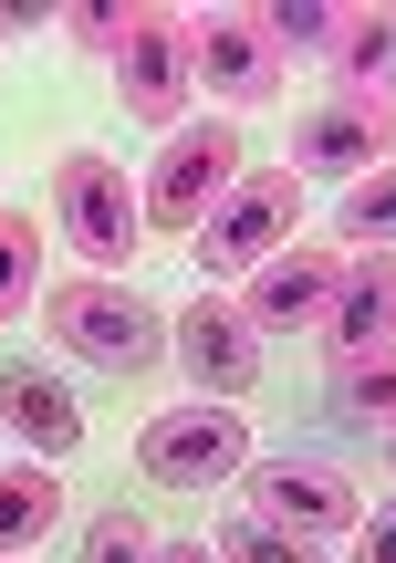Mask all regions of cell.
Masks as SVG:
<instances>
[{"label": "cell", "mask_w": 396, "mask_h": 563, "mask_svg": "<svg viewBox=\"0 0 396 563\" xmlns=\"http://www.w3.org/2000/svg\"><path fill=\"white\" fill-rule=\"evenodd\" d=\"M42 323H53V344L63 355H84V365H105V376H146L157 365V313H146L125 282H105V272H84V282H53L42 292Z\"/></svg>", "instance_id": "1"}, {"label": "cell", "mask_w": 396, "mask_h": 563, "mask_svg": "<svg viewBox=\"0 0 396 563\" xmlns=\"http://www.w3.org/2000/svg\"><path fill=\"white\" fill-rule=\"evenodd\" d=\"M53 220H63V241H74V251H84V262H95L105 282H116V272H125V251L146 241L136 188H125V178H116V157H95V146L53 167Z\"/></svg>", "instance_id": "2"}, {"label": "cell", "mask_w": 396, "mask_h": 563, "mask_svg": "<svg viewBox=\"0 0 396 563\" xmlns=\"http://www.w3.org/2000/svg\"><path fill=\"white\" fill-rule=\"evenodd\" d=\"M240 188V125L230 115H209V125H188L178 146L157 157V188H146V230H178V241H198L209 230V209Z\"/></svg>", "instance_id": "3"}, {"label": "cell", "mask_w": 396, "mask_h": 563, "mask_svg": "<svg viewBox=\"0 0 396 563\" xmlns=\"http://www.w3.org/2000/svg\"><path fill=\"white\" fill-rule=\"evenodd\" d=\"M136 460L167 490H219L251 470V428H240V407H167V418H146Z\"/></svg>", "instance_id": "4"}, {"label": "cell", "mask_w": 396, "mask_h": 563, "mask_svg": "<svg viewBox=\"0 0 396 563\" xmlns=\"http://www.w3.org/2000/svg\"><path fill=\"white\" fill-rule=\"evenodd\" d=\"M302 220V178L293 167H261V178H240L230 199L209 209V230H198V272H261L282 251V230Z\"/></svg>", "instance_id": "5"}, {"label": "cell", "mask_w": 396, "mask_h": 563, "mask_svg": "<svg viewBox=\"0 0 396 563\" xmlns=\"http://www.w3.org/2000/svg\"><path fill=\"white\" fill-rule=\"evenodd\" d=\"M396 146V95H323L293 125V178H365Z\"/></svg>", "instance_id": "6"}, {"label": "cell", "mask_w": 396, "mask_h": 563, "mask_svg": "<svg viewBox=\"0 0 396 563\" xmlns=\"http://www.w3.org/2000/svg\"><path fill=\"white\" fill-rule=\"evenodd\" d=\"M178 365H188V386H198L209 407L251 397V386H261V334H251V313L219 302V292H198L188 313H178Z\"/></svg>", "instance_id": "7"}, {"label": "cell", "mask_w": 396, "mask_h": 563, "mask_svg": "<svg viewBox=\"0 0 396 563\" xmlns=\"http://www.w3.org/2000/svg\"><path fill=\"white\" fill-rule=\"evenodd\" d=\"M251 511L282 522V532H302V543H334V532L365 522V490L344 481V470H323V460H272L251 481Z\"/></svg>", "instance_id": "8"}, {"label": "cell", "mask_w": 396, "mask_h": 563, "mask_svg": "<svg viewBox=\"0 0 396 563\" xmlns=\"http://www.w3.org/2000/svg\"><path fill=\"white\" fill-rule=\"evenodd\" d=\"M188 21H167V11H136L125 21V53H116V95H125V115L136 125H178V104H188Z\"/></svg>", "instance_id": "9"}, {"label": "cell", "mask_w": 396, "mask_h": 563, "mask_svg": "<svg viewBox=\"0 0 396 563\" xmlns=\"http://www.w3.org/2000/svg\"><path fill=\"white\" fill-rule=\"evenodd\" d=\"M188 74L209 84L219 104H261V95H282V53H272V32H261V11H219V21H198V32H188Z\"/></svg>", "instance_id": "10"}, {"label": "cell", "mask_w": 396, "mask_h": 563, "mask_svg": "<svg viewBox=\"0 0 396 563\" xmlns=\"http://www.w3.org/2000/svg\"><path fill=\"white\" fill-rule=\"evenodd\" d=\"M334 282H344L334 251H272L240 292V313H251V334H314L334 313Z\"/></svg>", "instance_id": "11"}, {"label": "cell", "mask_w": 396, "mask_h": 563, "mask_svg": "<svg viewBox=\"0 0 396 563\" xmlns=\"http://www.w3.org/2000/svg\"><path fill=\"white\" fill-rule=\"evenodd\" d=\"M0 428H21L32 460H74V449H84V407L63 397V376H53V365H32V355L0 365Z\"/></svg>", "instance_id": "12"}, {"label": "cell", "mask_w": 396, "mask_h": 563, "mask_svg": "<svg viewBox=\"0 0 396 563\" xmlns=\"http://www.w3.org/2000/svg\"><path fill=\"white\" fill-rule=\"evenodd\" d=\"M386 323H396V251H355L334 282L323 334H334V355H365V344H386Z\"/></svg>", "instance_id": "13"}, {"label": "cell", "mask_w": 396, "mask_h": 563, "mask_svg": "<svg viewBox=\"0 0 396 563\" xmlns=\"http://www.w3.org/2000/svg\"><path fill=\"white\" fill-rule=\"evenodd\" d=\"M53 522H63V481H53V460L0 470V553H32Z\"/></svg>", "instance_id": "14"}, {"label": "cell", "mask_w": 396, "mask_h": 563, "mask_svg": "<svg viewBox=\"0 0 396 563\" xmlns=\"http://www.w3.org/2000/svg\"><path fill=\"white\" fill-rule=\"evenodd\" d=\"M334 74H344V95H386V74H396V11H344Z\"/></svg>", "instance_id": "15"}, {"label": "cell", "mask_w": 396, "mask_h": 563, "mask_svg": "<svg viewBox=\"0 0 396 563\" xmlns=\"http://www.w3.org/2000/svg\"><path fill=\"white\" fill-rule=\"evenodd\" d=\"M334 397L355 407V418L396 428V344H365V355H334Z\"/></svg>", "instance_id": "16"}, {"label": "cell", "mask_w": 396, "mask_h": 563, "mask_svg": "<svg viewBox=\"0 0 396 563\" xmlns=\"http://www.w3.org/2000/svg\"><path fill=\"white\" fill-rule=\"evenodd\" d=\"M32 292H42V230L32 209H0V323L32 313Z\"/></svg>", "instance_id": "17"}, {"label": "cell", "mask_w": 396, "mask_h": 563, "mask_svg": "<svg viewBox=\"0 0 396 563\" xmlns=\"http://www.w3.org/2000/svg\"><path fill=\"white\" fill-rule=\"evenodd\" d=\"M344 241H355V251H396V157L344 188Z\"/></svg>", "instance_id": "18"}, {"label": "cell", "mask_w": 396, "mask_h": 563, "mask_svg": "<svg viewBox=\"0 0 396 563\" xmlns=\"http://www.w3.org/2000/svg\"><path fill=\"white\" fill-rule=\"evenodd\" d=\"M219 563H314V543L302 532H282V522H261V511H230L219 522V543H209Z\"/></svg>", "instance_id": "19"}, {"label": "cell", "mask_w": 396, "mask_h": 563, "mask_svg": "<svg viewBox=\"0 0 396 563\" xmlns=\"http://www.w3.org/2000/svg\"><path fill=\"white\" fill-rule=\"evenodd\" d=\"M261 32H272V53H334L344 11H323V0H293V11H261Z\"/></svg>", "instance_id": "20"}, {"label": "cell", "mask_w": 396, "mask_h": 563, "mask_svg": "<svg viewBox=\"0 0 396 563\" xmlns=\"http://www.w3.org/2000/svg\"><path fill=\"white\" fill-rule=\"evenodd\" d=\"M84 563H157V532H146L136 511H105V522L84 532Z\"/></svg>", "instance_id": "21"}, {"label": "cell", "mask_w": 396, "mask_h": 563, "mask_svg": "<svg viewBox=\"0 0 396 563\" xmlns=\"http://www.w3.org/2000/svg\"><path fill=\"white\" fill-rule=\"evenodd\" d=\"M125 21H136V11H74L63 32H74L84 53H125Z\"/></svg>", "instance_id": "22"}, {"label": "cell", "mask_w": 396, "mask_h": 563, "mask_svg": "<svg viewBox=\"0 0 396 563\" xmlns=\"http://www.w3.org/2000/svg\"><path fill=\"white\" fill-rule=\"evenodd\" d=\"M355 563H396V501H386V511H365V522H355Z\"/></svg>", "instance_id": "23"}, {"label": "cell", "mask_w": 396, "mask_h": 563, "mask_svg": "<svg viewBox=\"0 0 396 563\" xmlns=\"http://www.w3.org/2000/svg\"><path fill=\"white\" fill-rule=\"evenodd\" d=\"M157 563H219V553H198V543H157Z\"/></svg>", "instance_id": "24"}]
</instances>
